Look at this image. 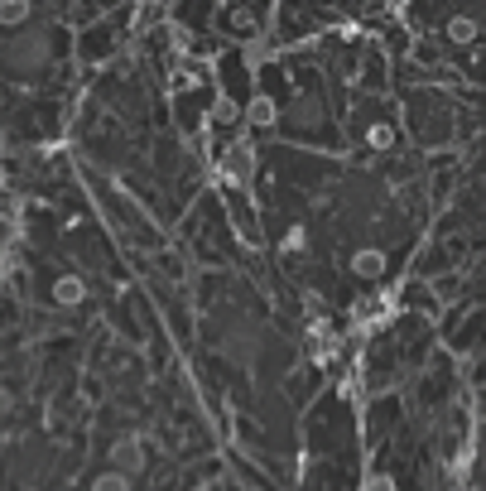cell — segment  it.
<instances>
[{"instance_id": "6da1fadb", "label": "cell", "mask_w": 486, "mask_h": 491, "mask_svg": "<svg viewBox=\"0 0 486 491\" xmlns=\"http://www.w3.org/2000/svg\"><path fill=\"white\" fill-rule=\"evenodd\" d=\"M44 63H49V34H39V30H24L10 44H0V68L15 77H34Z\"/></svg>"}, {"instance_id": "7a4b0ae2", "label": "cell", "mask_w": 486, "mask_h": 491, "mask_svg": "<svg viewBox=\"0 0 486 491\" xmlns=\"http://www.w3.org/2000/svg\"><path fill=\"white\" fill-rule=\"evenodd\" d=\"M256 145L251 140H231L227 150H221V159H217V174H221V184L227 188H251V178H256Z\"/></svg>"}, {"instance_id": "3957f363", "label": "cell", "mask_w": 486, "mask_h": 491, "mask_svg": "<svg viewBox=\"0 0 486 491\" xmlns=\"http://www.w3.org/2000/svg\"><path fill=\"white\" fill-rule=\"evenodd\" d=\"M111 468L126 472V477H140L145 472V448H140L135 433H121V439L111 443Z\"/></svg>"}, {"instance_id": "277c9868", "label": "cell", "mask_w": 486, "mask_h": 491, "mask_svg": "<svg viewBox=\"0 0 486 491\" xmlns=\"http://www.w3.org/2000/svg\"><path fill=\"white\" fill-rule=\"evenodd\" d=\"M49 294H53V304H58V308H77L82 299H87V279H77V275H58Z\"/></svg>"}, {"instance_id": "5b68a950", "label": "cell", "mask_w": 486, "mask_h": 491, "mask_svg": "<svg viewBox=\"0 0 486 491\" xmlns=\"http://www.w3.org/2000/svg\"><path fill=\"white\" fill-rule=\"evenodd\" d=\"M352 275L381 279V275H385V250H381V246H361L356 256H352Z\"/></svg>"}, {"instance_id": "8992f818", "label": "cell", "mask_w": 486, "mask_h": 491, "mask_svg": "<svg viewBox=\"0 0 486 491\" xmlns=\"http://www.w3.org/2000/svg\"><path fill=\"white\" fill-rule=\"evenodd\" d=\"M227 352L236 361H251L256 357V328H251V323H236V328L227 332Z\"/></svg>"}, {"instance_id": "52a82bcc", "label": "cell", "mask_w": 486, "mask_h": 491, "mask_svg": "<svg viewBox=\"0 0 486 491\" xmlns=\"http://www.w3.org/2000/svg\"><path fill=\"white\" fill-rule=\"evenodd\" d=\"M246 121L256 125V131H270L274 121H280V106L270 102V96H251V102H246V111H241Z\"/></svg>"}, {"instance_id": "ba28073f", "label": "cell", "mask_w": 486, "mask_h": 491, "mask_svg": "<svg viewBox=\"0 0 486 491\" xmlns=\"http://www.w3.org/2000/svg\"><path fill=\"white\" fill-rule=\"evenodd\" d=\"M30 15H34L30 0H0V24H5V30H15V24H24Z\"/></svg>"}, {"instance_id": "9c48e42d", "label": "cell", "mask_w": 486, "mask_h": 491, "mask_svg": "<svg viewBox=\"0 0 486 491\" xmlns=\"http://www.w3.org/2000/svg\"><path fill=\"white\" fill-rule=\"evenodd\" d=\"M448 39L453 44H472V39H477V15H453L448 20Z\"/></svg>"}, {"instance_id": "30bf717a", "label": "cell", "mask_w": 486, "mask_h": 491, "mask_svg": "<svg viewBox=\"0 0 486 491\" xmlns=\"http://www.w3.org/2000/svg\"><path fill=\"white\" fill-rule=\"evenodd\" d=\"M130 482H135V477H126V472L111 468V472H102V477L92 482V491H130Z\"/></svg>"}, {"instance_id": "8fae6325", "label": "cell", "mask_w": 486, "mask_h": 491, "mask_svg": "<svg viewBox=\"0 0 486 491\" xmlns=\"http://www.w3.org/2000/svg\"><path fill=\"white\" fill-rule=\"evenodd\" d=\"M289 121H294V125H318V121H323V106H318V102H299L294 111H289Z\"/></svg>"}, {"instance_id": "7c38bea8", "label": "cell", "mask_w": 486, "mask_h": 491, "mask_svg": "<svg viewBox=\"0 0 486 491\" xmlns=\"http://www.w3.org/2000/svg\"><path fill=\"white\" fill-rule=\"evenodd\" d=\"M366 145H371V150H391V145H395V131H391V125H371V131H366Z\"/></svg>"}, {"instance_id": "4fadbf2b", "label": "cell", "mask_w": 486, "mask_h": 491, "mask_svg": "<svg viewBox=\"0 0 486 491\" xmlns=\"http://www.w3.org/2000/svg\"><path fill=\"white\" fill-rule=\"evenodd\" d=\"M212 121H217V125H231V121H241V106H236V102H227V96H221V102L212 106Z\"/></svg>"}, {"instance_id": "5bb4252c", "label": "cell", "mask_w": 486, "mask_h": 491, "mask_svg": "<svg viewBox=\"0 0 486 491\" xmlns=\"http://www.w3.org/2000/svg\"><path fill=\"white\" fill-rule=\"evenodd\" d=\"M361 491H400V486H395V482H391V477H385V472H371L366 482H361Z\"/></svg>"}, {"instance_id": "9a60e30c", "label": "cell", "mask_w": 486, "mask_h": 491, "mask_svg": "<svg viewBox=\"0 0 486 491\" xmlns=\"http://www.w3.org/2000/svg\"><path fill=\"white\" fill-rule=\"evenodd\" d=\"M236 34H246V39L256 34V15H251V10H236Z\"/></svg>"}, {"instance_id": "2e32d148", "label": "cell", "mask_w": 486, "mask_h": 491, "mask_svg": "<svg viewBox=\"0 0 486 491\" xmlns=\"http://www.w3.org/2000/svg\"><path fill=\"white\" fill-rule=\"evenodd\" d=\"M303 241H309V232H303V227H289V236H284V250H299Z\"/></svg>"}, {"instance_id": "e0dca14e", "label": "cell", "mask_w": 486, "mask_h": 491, "mask_svg": "<svg viewBox=\"0 0 486 491\" xmlns=\"http://www.w3.org/2000/svg\"><path fill=\"white\" fill-rule=\"evenodd\" d=\"M10 410H15V396H10V390H5V386H0V419H5Z\"/></svg>"}, {"instance_id": "ac0fdd59", "label": "cell", "mask_w": 486, "mask_h": 491, "mask_svg": "<svg viewBox=\"0 0 486 491\" xmlns=\"http://www.w3.org/2000/svg\"><path fill=\"white\" fill-rule=\"evenodd\" d=\"M414 59H428V63H434L438 49H434V44H414Z\"/></svg>"}]
</instances>
